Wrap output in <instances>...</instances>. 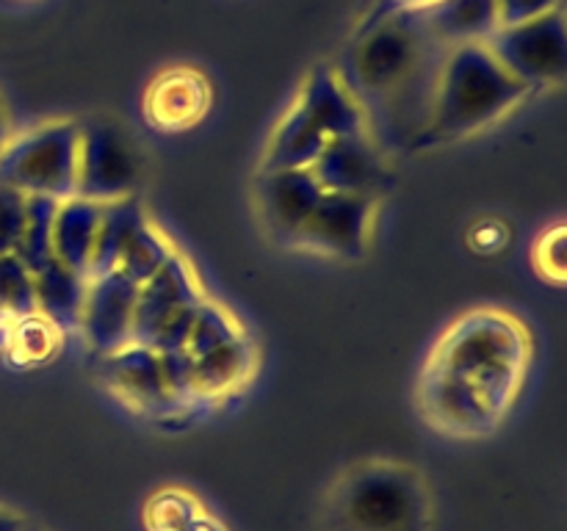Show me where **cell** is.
<instances>
[{"mask_svg":"<svg viewBox=\"0 0 567 531\" xmlns=\"http://www.w3.org/2000/svg\"><path fill=\"white\" fill-rule=\"evenodd\" d=\"M535 363L532 326L502 304H476L443 326L415 376V413L449 440L496 435Z\"/></svg>","mask_w":567,"mask_h":531,"instance_id":"cell-1","label":"cell"},{"mask_svg":"<svg viewBox=\"0 0 567 531\" xmlns=\"http://www.w3.org/2000/svg\"><path fill=\"white\" fill-rule=\"evenodd\" d=\"M443 44L432 39L421 9L377 11L363 28L347 66H338L365 111L382 105L396 122H404L410 144L424 125L432 77Z\"/></svg>","mask_w":567,"mask_h":531,"instance_id":"cell-2","label":"cell"},{"mask_svg":"<svg viewBox=\"0 0 567 531\" xmlns=\"http://www.w3.org/2000/svg\"><path fill=\"white\" fill-rule=\"evenodd\" d=\"M529 97V88L507 72L485 42L452 44L435 66L424 125L413 149L468 142L513 116Z\"/></svg>","mask_w":567,"mask_h":531,"instance_id":"cell-3","label":"cell"},{"mask_svg":"<svg viewBox=\"0 0 567 531\" xmlns=\"http://www.w3.org/2000/svg\"><path fill=\"white\" fill-rule=\"evenodd\" d=\"M435 490L424 470L393 457H363L327 481L319 531H432Z\"/></svg>","mask_w":567,"mask_h":531,"instance_id":"cell-4","label":"cell"},{"mask_svg":"<svg viewBox=\"0 0 567 531\" xmlns=\"http://www.w3.org/2000/svg\"><path fill=\"white\" fill-rule=\"evenodd\" d=\"M369 131H374L369 111L341 70L316 64L305 72L293 97L271 125L260 147L258 171L310 169L332 138Z\"/></svg>","mask_w":567,"mask_h":531,"instance_id":"cell-5","label":"cell"},{"mask_svg":"<svg viewBox=\"0 0 567 531\" xmlns=\"http://www.w3.org/2000/svg\"><path fill=\"white\" fill-rule=\"evenodd\" d=\"M172 354L205 413L241 398L260 371V346L249 326L230 304L210 293Z\"/></svg>","mask_w":567,"mask_h":531,"instance_id":"cell-6","label":"cell"},{"mask_svg":"<svg viewBox=\"0 0 567 531\" xmlns=\"http://www.w3.org/2000/svg\"><path fill=\"white\" fill-rule=\"evenodd\" d=\"M97 379L103 391L133 418L153 426L192 424L203 415L192 396L181 363L172 352L125 343L116 352L97 357Z\"/></svg>","mask_w":567,"mask_h":531,"instance_id":"cell-7","label":"cell"},{"mask_svg":"<svg viewBox=\"0 0 567 531\" xmlns=\"http://www.w3.org/2000/svg\"><path fill=\"white\" fill-rule=\"evenodd\" d=\"M78 153L81 122L70 116L14 131L0 147V183L25 197L66 199L75 194Z\"/></svg>","mask_w":567,"mask_h":531,"instance_id":"cell-8","label":"cell"},{"mask_svg":"<svg viewBox=\"0 0 567 531\" xmlns=\"http://www.w3.org/2000/svg\"><path fill=\"white\" fill-rule=\"evenodd\" d=\"M205 299H208V288L199 277V269L177 247L175 254L138 285L136 310H133V343L158 348V352L177 348Z\"/></svg>","mask_w":567,"mask_h":531,"instance_id":"cell-9","label":"cell"},{"mask_svg":"<svg viewBox=\"0 0 567 531\" xmlns=\"http://www.w3.org/2000/svg\"><path fill=\"white\" fill-rule=\"evenodd\" d=\"M380 205L382 199L365 194L324 191L288 249L308 258L358 263L371 252Z\"/></svg>","mask_w":567,"mask_h":531,"instance_id":"cell-10","label":"cell"},{"mask_svg":"<svg viewBox=\"0 0 567 531\" xmlns=\"http://www.w3.org/2000/svg\"><path fill=\"white\" fill-rule=\"evenodd\" d=\"M485 44L532 94L557 88L565 81L567 37L563 9L518 25H498Z\"/></svg>","mask_w":567,"mask_h":531,"instance_id":"cell-11","label":"cell"},{"mask_svg":"<svg viewBox=\"0 0 567 531\" xmlns=\"http://www.w3.org/2000/svg\"><path fill=\"white\" fill-rule=\"evenodd\" d=\"M136 149L109 122L81 125V153H78L75 194L92 202H114L133 197L138 188Z\"/></svg>","mask_w":567,"mask_h":531,"instance_id":"cell-12","label":"cell"},{"mask_svg":"<svg viewBox=\"0 0 567 531\" xmlns=\"http://www.w3.org/2000/svg\"><path fill=\"white\" fill-rule=\"evenodd\" d=\"M310 171L324 191L365 194L382 199L393 183L391 155L374 131L332 138Z\"/></svg>","mask_w":567,"mask_h":531,"instance_id":"cell-13","label":"cell"},{"mask_svg":"<svg viewBox=\"0 0 567 531\" xmlns=\"http://www.w3.org/2000/svg\"><path fill=\"white\" fill-rule=\"evenodd\" d=\"M136 293L138 285L127 280L122 271H105L86 280L75 332L94 357H103L125 343H133Z\"/></svg>","mask_w":567,"mask_h":531,"instance_id":"cell-14","label":"cell"},{"mask_svg":"<svg viewBox=\"0 0 567 531\" xmlns=\"http://www.w3.org/2000/svg\"><path fill=\"white\" fill-rule=\"evenodd\" d=\"M324 188L310 169H275L255 175V216L266 236L282 249L293 241L299 227L313 214Z\"/></svg>","mask_w":567,"mask_h":531,"instance_id":"cell-15","label":"cell"},{"mask_svg":"<svg viewBox=\"0 0 567 531\" xmlns=\"http://www.w3.org/2000/svg\"><path fill=\"white\" fill-rule=\"evenodd\" d=\"M214 105V86L192 64L164 66L147 83L142 97V114L153 131L186 133L208 116Z\"/></svg>","mask_w":567,"mask_h":531,"instance_id":"cell-16","label":"cell"},{"mask_svg":"<svg viewBox=\"0 0 567 531\" xmlns=\"http://www.w3.org/2000/svg\"><path fill=\"white\" fill-rule=\"evenodd\" d=\"M103 205L105 202H92V199H83L78 194L59 199V205H55L53 258L83 277H89V269H92Z\"/></svg>","mask_w":567,"mask_h":531,"instance_id":"cell-17","label":"cell"},{"mask_svg":"<svg viewBox=\"0 0 567 531\" xmlns=\"http://www.w3.org/2000/svg\"><path fill=\"white\" fill-rule=\"evenodd\" d=\"M432 39L443 48L487 42L498 28L496 0H435L421 9Z\"/></svg>","mask_w":567,"mask_h":531,"instance_id":"cell-18","label":"cell"},{"mask_svg":"<svg viewBox=\"0 0 567 531\" xmlns=\"http://www.w3.org/2000/svg\"><path fill=\"white\" fill-rule=\"evenodd\" d=\"M89 277L78 274V271L66 269L59 260H50L44 269L33 274L37 282V308L39 313L48 315L53 324L70 335L78 326V313H81L83 291H86Z\"/></svg>","mask_w":567,"mask_h":531,"instance_id":"cell-19","label":"cell"},{"mask_svg":"<svg viewBox=\"0 0 567 531\" xmlns=\"http://www.w3.org/2000/svg\"><path fill=\"white\" fill-rule=\"evenodd\" d=\"M175 249L177 243L172 241L169 232L150 216V210H144V216L136 221L131 236H127L116 271H122L127 280L142 285L144 280H150L175 254Z\"/></svg>","mask_w":567,"mask_h":531,"instance_id":"cell-20","label":"cell"},{"mask_svg":"<svg viewBox=\"0 0 567 531\" xmlns=\"http://www.w3.org/2000/svg\"><path fill=\"white\" fill-rule=\"evenodd\" d=\"M64 335L66 332L59 324H53L48 315L37 310L9 326V343H6L3 357L17 368H37V365L55 360V354L64 346Z\"/></svg>","mask_w":567,"mask_h":531,"instance_id":"cell-21","label":"cell"},{"mask_svg":"<svg viewBox=\"0 0 567 531\" xmlns=\"http://www.w3.org/2000/svg\"><path fill=\"white\" fill-rule=\"evenodd\" d=\"M144 202L133 194V197L114 199V202L103 205V219H100L97 241H94V254H92V269L89 277L105 274V271H116L120 263V254L125 249L127 236L136 227V221L144 216Z\"/></svg>","mask_w":567,"mask_h":531,"instance_id":"cell-22","label":"cell"},{"mask_svg":"<svg viewBox=\"0 0 567 531\" xmlns=\"http://www.w3.org/2000/svg\"><path fill=\"white\" fill-rule=\"evenodd\" d=\"M208 507L192 487L186 485H161L144 498L142 525L144 531H175L186 523L192 514Z\"/></svg>","mask_w":567,"mask_h":531,"instance_id":"cell-23","label":"cell"},{"mask_svg":"<svg viewBox=\"0 0 567 531\" xmlns=\"http://www.w3.org/2000/svg\"><path fill=\"white\" fill-rule=\"evenodd\" d=\"M59 199L50 197H28V214L25 227H22L20 243H17L14 254L22 263L37 274L39 269L50 263L53 258V216Z\"/></svg>","mask_w":567,"mask_h":531,"instance_id":"cell-24","label":"cell"},{"mask_svg":"<svg viewBox=\"0 0 567 531\" xmlns=\"http://www.w3.org/2000/svg\"><path fill=\"white\" fill-rule=\"evenodd\" d=\"M37 282L17 254H0V321L14 324L37 313Z\"/></svg>","mask_w":567,"mask_h":531,"instance_id":"cell-25","label":"cell"},{"mask_svg":"<svg viewBox=\"0 0 567 531\" xmlns=\"http://www.w3.org/2000/svg\"><path fill=\"white\" fill-rule=\"evenodd\" d=\"M565 221H554L551 227L540 232L532 243V266H535L537 277L554 288H563L567 280V266H565Z\"/></svg>","mask_w":567,"mask_h":531,"instance_id":"cell-26","label":"cell"},{"mask_svg":"<svg viewBox=\"0 0 567 531\" xmlns=\"http://www.w3.org/2000/svg\"><path fill=\"white\" fill-rule=\"evenodd\" d=\"M28 197L9 183H0V254H14L25 227Z\"/></svg>","mask_w":567,"mask_h":531,"instance_id":"cell-27","label":"cell"},{"mask_svg":"<svg viewBox=\"0 0 567 531\" xmlns=\"http://www.w3.org/2000/svg\"><path fill=\"white\" fill-rule=\"evenodd\" d=\"M563 9V0H496L498 25H518Z\"/></svg>","mask_w":567,"mask_h":531,"instance_id":"cell-28","label":"cell"},{"mask_svg":"<svg viewBox=\"0 0 567 531\" xmlns=\"http://www.w3.org/2000/svg\"><path fill=\"white\" fill-rule=\"evenodd\" d=\"M509 241V232L507 225L498 219H482L471 227L468 232V243L474 252L480 254H493V252H502Z\"/></svg>","mask_w":567,"mask_h":531,"instance_id":"cell-29","label":"cell"},{"mask_svg":"<svg viewBox=\"0 0 567 531\" xmlns=\"http://www.w3.org/2000/svg\"><path fill=\"white\" fill-rule=\"evenodd\" d=\"M175 531H230V525L219 518L210 507H203L197 514L186 520L183 525H177Z\"/></svg>","mask_w":567,"mask_h":531,"instance_id":"cell-30","label":"cell"},{"mask_svg":"<svg viewBox=\"0 0 567 531\" xmlns=\"http://www.w3.org/2000/svg\"><path fill=\"white\" fill-rule=\"evenodd\" d=\"M25 525H28V520L22 518L17 509L3 507V503H0V531H22Z\"/></svg>","mask_w":567,"mask_h":531,"instance_id":"cell-31","label":"cell"},{"mask_svg":"<svg viewBox=\"0 0 567 531\" xmlns=\"http://www.w3.org/2000/svg\"><path fill=\"white\" fill-rule=\"evenodd\" d=\"M11 133H14V122H11V111H9V105H6L3 94H0V147L9 142Z\"/></svg>","mask_w":567,"mask_h":531,"instance_id":"cell-32","label":"cell"},{"mask_svg":"<svg viewBox=\"0 0 567 531\" xmlns=\"http://www.w3.org/2000/svg\"><path fill=\"white\" fill-rule=\"evenodd\" d=\"M435 3V0H382L380 11H393V9H424V6Z\"/></svg>","mask_w":567,"mask_h":531,"instance_id":"cell-33","label":"cell"},{"mask_svg":"<svg viewBox=\"0 0 567 531\" xmlns=\"http://www.w3.org/2000/svg\"><path fill=\"white\" fill-rule=\"evenodd\" d=\"M9 326L11 324H3V321H0V357H3L6 343H9Z\"/></svg>","mask_w":567,"mask_h":531,"instance_id":"cell-34","label":"cell"},{"mask_svg":"<svg viewBox=\"0 0 567 531\" xmlns=\"http://www.w3.org/2000/svg\"><path fill=\"white\" fill-rule=\"evenodd\" d=\"M22 531H48V529H39V525H33V523H28V525H25V529H22Z\"/></svg>","mask_w":567,"mask_h":531,"instance_id":"cell-35","label":"cell"},{"mask_svg":"<svg viewBox=\"0 0 567 531\" xmlns=\"http://www.w3.org/2000/svg\"><path fill=\"white\" fill-rule=\"evenodd\" d=\"M17 3H39V0H17Z\"/></svg>","mask_w":567,"mask_h":531,"instance_id":"cell-36","label":"cell"}]
</instances>
